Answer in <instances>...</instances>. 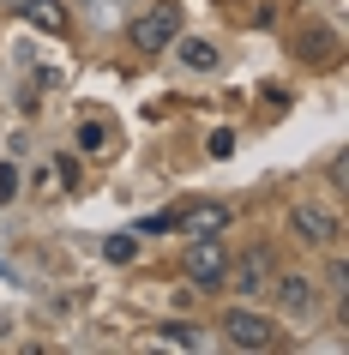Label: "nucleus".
Returning a JSON list of instances; mask_svg holds the SVG:
<instances>
[{
    "mask_svg": "<svg viewBox=\"0 0 349 355\" xmlns=\"http://www.w3.org/2000/svg\"><path fill=\"white\" fill-rule=\"evenodd\" d=\"M175 37H181V0H157L151 12H139V19L127 24V42L139 55H163Z\"/></svg>",
    "mask_w": 349,
    "mask_h": 355,
    "instance_id": "nucleus-1",
    "label": "nucleus"
},
{
    "mask_svg": "<svg viewBox=\"0 0 349 355\" xmlns=\"http://www.w3.org/2000/svg\"><path fill=\"white\" fill-rule=\"evenodd\" d=\"M181 271L193 289H223V277H229V253H223L217 235H193L181 253Z\"/></svg>",
    "mask_w": 349,
    "mask_h": 355,
    "instance_id": "nucleus-2",
    "label": "nucleus"
},
{
    "mask_svg": "<svg viewBox=\"0 0 349 355\" xmlns=\"http://www.w3.org/2000/svg\"><path fill=\"white\" fill-rule=\"evenodd\" d=\"M223 337H229V343H235V349H277V325L265 313H253V307H229V313H223Z\"/></svg>",
    "mask_w": 349,
    "mask_h": 355,
    "instance_id": "nucleus-3",
    "label": "nucleus"
},
{
    "mask_svg": "<svg viewBox=\"0 0 349 355\" xmlns=\"http://www.w3.org/2000/svg\"><path fill=\"white\" fill-rule=\"evenodd\" d=\"M277 277V265L265 247H253V253H241L235 265H229V277H223V289H241V295H259V289H271Z\"/></svg>",
    "mask_w": 349,
    "mask_h": 355,
    "instance_id": "nucleus-4",
    "label": "nucleus"
},
{
    "mask_svg": "<svg viewBox=\"0 0 349 355\" xmlns=\"http://www.w3.org/2000/svg\"><path fill=\"white\" fill-rule=\"evenodd\" d=\"M289 229H295V241H307V247H331L337 241V217H331L325 205H295Z\"/></svg>",
    "mask_w": 349,
    "mask_h": 355,
    "instance_id": "nucleus-5",
    "label": "nucleus"
},
{
    "mask_svg": "<svg viewBox=\"0 0 349 355\" xmlns=\"http://www.w3.org/2000/svg\"><path fill=\"white\" fill-rule=\"evenodd\" d=\"M271 289H277V307L283 313H313L319 307V289L307 277H271Z\"/></svg>",
    "mask_w": 349,
    "mask_h": 355,
    "instance_id": "nucleus-6",
    "label": "nucleus"
},
{
    "mask_svg": "<svg viewBox=\"0 0 349 355\" xmlns=\"http://www.w3.org/2000/svg\"><path fill=\"white\" fill-rule=\"evenodd\" d=\"M181 229L187 235H223L229 229V211L223 205H193V211H181Z\"/></svg>",
    "mask_w": 349,
    "mask_h": 355,
    "instance_id": "nucleus-7",
    "label": "nucleus"
},
{
    "mask_svg": "<svg viewBox=\"0 0 349 355\" xmlns=\"http://www.w3.org/2000/svg\"><path fill=\"white\" fill-rule=\"evenodd\" d=\"M12 6H19L37 31H67V6H60V0H12Z\"/></svg>",
    "mask_w": 349,
    "mask_h": 355,
    "instance_id": "nucleus-8",
    "label": "nucleus"
},
{
    "mask_svg": "<svg viewBox=\"0 0 349 355\" xmlns=\"http://www.w3.org/2000/svg\"><path fill=\"white\" fill-rule=\"evenodd\" d=\"M175 42H181V37H175ZM181 60L193 67V73H211V67H217V49H211V42H181Z\"/></svg>",
    "mask_w": 349,
    "mask_h": 355,
    "instance_id": "nucleus-9",
    "label": "nucleus"
},
{
    "mask_svg": "<svg viewBox=\"0 0 349 355\" xmlns=\"http://www.w3.org/2000/svg\"><path fill=\"white\" fill-rule=\"evenodd\" d=\"M78 145L91 150V157H96V150H109V127H103V121H85V127H78Z\"/></svg>",
    "mask_w": 349,
    "mask_h": 355,
    "instance_id": "nucleus-10",
    "label": "nucleus"
},
{
    "mask_svg": "<svg viewBox=\"0 0 349 355\" xmlns=\"http://www.w3.org/2000/svg\"><path fill=\"white\" fill-rule=\"evenodd\" d=\"M169 229H181V211H157V217H145L139 235H169Z\"/></svg>",
    "mask_w": 349,
    "mask_h": 355,
    "instance_id": "nucleus-11",
    "label": "nucleus"
},
{
    "mask_svg": "<svg viewBox=\"0 0 349 355\" xmlns=\"http://www.w3.org/2000/svg\"><path fill=\"white\" fill-rule=\"evenodd\" d=\"M133 247H139L133 235H109V241H103V253H109L114 265H127V259H133Z\"/></svg>",
    "mask_w": 349,
    "mask_h": 355,
    "instance_id": "nucleus-12",
    "label": "nucleus"
},
{
    "mask_svg": "<svg viewBox=\"0 0 349 355\" xmlns=\"http://www.w3.org/2000/svg\"><path fill=\"white\" fill-rule=\"evenodd\" d=\"M163 337L175 349H199V331H193V325H163Z\"/></svg>",
    "mask_w": 349,
    "mask_h": 355,
    "instance_id": "nucleus-13",
    "label": "nucleus"
},
{
    "mask_svg": "<svg viewBox=\"0 0 349 355\" xmlns=\"http://www.w3.org/2000/svg\"><path fill=\"white\" fill-rule=\"evenodd\" d=\"M235 150V132H211V157H229Z\"/></svg>",
    "mask_w": 349,
    "mask_h": 355,
    "instance_id": "nucleus-14",
    "label": "nucleus"
},
{
    "mask_svg": "<svg viewBox=\"0 0 349 355\" xmlns=\"http://www.w3.org/2000/svg\"><path fill=\"white\" fill-rule=\"evenodd\" d=\"M12 199V168H0V205Z\"/></svg>",
    "mask_w": 349,
    "mask_h": 355,
    "instance_id": "nucleus-15",
    "label": "nucleus"
}]
</instances>
